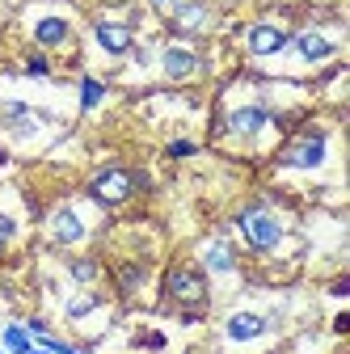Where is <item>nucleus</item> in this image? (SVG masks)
Here are the masks:
<instances>
[{
	"instance_id": "4468645a",
	"label": "nucleus",
	"mask_w": 350,
	"mask_h": 354,
	"mask_svg": "<svg viewBox=\"0 0 350 354\" xmlns=\"http://www.w3.org/2000/svg\"><path fill=\"white\" fill-rule=\"evenodd\" d=\"M207 266H211V270H232V253H228V245H211V249H207Z\"/></svg>"
},
{
	"instance_id": "6ab92c4d",
	"label": "nucleus",
	"mask_w": 350,
	"mask_h": 354,
	"mask_svg": "<svg viewBox=\"0 0 350 354\" xmlns=\"http://www.w3.org/2000/svg\"><path fill=\"white\" fill-rule=\"evenodd\" d=\"M72 274H76V279H93V261H76Z\"/></svg>"
},
{
	"instance_id": "7ed1b4c3",
	"label": "nucleus",
	"mask_w": 350,
	"mask_h": 354,
	"mask_svg": "<svg viewBox=\"0 0 350 354\" xmlns=\"http://www.w3.org/2000/svg\"><path fill=\"white\" fill-rule=\"evenodd\" d=\"M241 232H245L249 249H275V245H279V236H283L279 219H275V215H266L261 207H249V211L241 215Z\"/></svg>"
},
{
	"instance_id": "2eb2a0df",
	"label": "nucleus",
	"mask_w": 350,
	"mask_h": 354,
	"mask_svg": "<svg viewBox=\"0 0 350 354\" xmlns=\"http://www.w3.org/2000/svg\"><path fill=\"white\" fill-rule=\"evenodd\" d=\"M5 346H9L13 354H30V337H26L21 329H9V333H5Z\"/></svg>"
},
{
	"instance_id": "20e7f679",
	"label": "nucleus",
	"mask_w": 350,
	"mask_h": 354,
	"mask_svg": "<svg viewBox=\"0 0 350 354\" xmlns=\"http://www.w3.org/2000/svg\"><path fill=\"white\" fill-rule=\"evenodd\" d=\"M321 156H325V136H304V140H295L283 152V165H291V169H313V165H321Z\"/></svg>"
},
{
	"instance_id": "f3484780",
	"label": "nucleus",
	"mask_w": 350,
	"mask_h": 354,
	"mask_svg": "<svg viewBox=\"0 0 350 354\" xmlns=\"http://www.w3.org/2000/svg\"><path fill=\"white\" fill-rule=\"evenodd\" d=\"M144 279V270H140V266H127V270H122V287H136Z\"/></svg>"
},
{
	"instance_id": "a211bd4d",
	"label": "nucleus",
	"mask_w": 350,
	"mask_h": 354,
	"mask_svg": "<svg viewBox=\"0 0 350 354\" xmlns=\"http://www.w3.org/2000/svg\"><path fill=\"white\" fill-rule=\"evenodd\" d=\"M26 72H30V76H47V72H51V64H47V59H30V64H26Z\"/></svg>"
},
{
	"instance_id": "423d86ee",
	"label": "nucleus",
	"mask_w": 350,
	"mask_h": 354,
	"mask_svg": "<svg viewBox=\"0 0 350 354\" xmlns=\"http://www.w3.org/2000/svg\"><path fill=\"white\" fill-rule=\"evenodd\" d=\"M98 42L110 55H122V51H131V30L114 26V21H98Z\"/></svg>"
},
{
	"instance_id": "f03ea898",
	"label": "nucleus",
	"mask_w": 350,
	"mask_h": 354,
	"mask_svg": "<svg viewBox=\"0 0 350 354\" xmlns=\"http://www.w3.org/2000/svg\"><path fill=\"white\" fill-rule=\"evenodd\" d=\"M131 190H136V177H131L127 169H106V173L93 177V186H89L93 203H102V207H118V203H127Z\"/></svg>"
},
{
	"instance_id": "f8f14e48",
	"label": "nucleus",
	"mask_w": 350,
	"mask_h": 354,
	"mask_svg": "<svg viewBox=\"0 0 350 354\" xmlns=\"http://www.w3.org/2000/svg\"><path fill=\"white\" fill-rule=\"evenodd\" d=\"M295 47H300V55H304V59H325V55L333 51L321 34H300V38H295Z\"/></svg>"
},
{
	"instance_id": "dca6fc26",
	"label": "nucleus",
	"mask_w": 350,
	"mask_h": 354,
	"mask_svg": "<svg viewBox=\"0 0 350 354\" xmlns=\"http://www.w3.org/2000/svg\"><path fill=\"white\" fill-rule=\"evenodd\" d=\"M80 88H84V97H80V102H84V110H93V106L102 102V84H98V80H84Z\"/></svg>"
},
{
	"instance_id": "f257e3e1",
	"label": "nucleus",
	"mask_w": 350,
	"mask_h": 354,
	"mask_svg": "<svg viewBox=\"0 0 350 354\" xmlns=\"http://www.w3.org/2000/svg\"><path fill=\"white\" fill-rule=\"evenodd\" d=\"M165 295L173 304L199 308V304H207V279L199 270H190V266H178V270H169V279H165Z\"/></svg>"
},
{
	"instance_id": "412c9836",
	"label": "nucleus",
	"mask_w": 350,
	"mask_h": 354,
	"mask_svg": "<svg viewBox=\"0 0 350 354\" xmlns=\"http://www.w3.org/2000/svg\"><path fill=\"white\" fill-rule=\"evenodd\" d=\"M9 236H13V219L0 215V241H9Z\"/></svg>"
},
{
	"instance_id": "0eeeda50",
	"label": "nucleus",
	"mask_w": 350,
	"mask_h": 354,
	"mask_svg": "<svg viewBox=\"0 0 350 354\" xmlns=\"http://www.w3.org/2000/svg\"><path fill=\"white\" fill-rule=\"evenodd\" d=\"M261 127H266V110L261 106H245L228 118V131H237V136H257Z\"/></svg>"
},
{
	"instance_id": "1a4fd4ad",
	"label": "nucleus",
	"mask_w": 350,
	"mask_h": 354,
	"mask_svg": "<svg viewBox=\"0 0 350 354\" xmlns=\"http://www.w3.org/2000/svg\"><path fill=\"white\" fill-rule=\"evenodd\" d=\"M261 329H266V321H261V317H249V313H237V317L228 321V337H232V342H249V337H257Z\"/></svg>"
},
{
	"instance_id": "aec40b11",
	"label": "nucleus",
	"mask_w": 350,
	"mask_h": 354,
	"mask_svg": "<svg viewBox=\"0 0 350 354\" xmlns=\"http://www.w3.org/2000/svg\"><path fill=\"white\" fill-rule=\"evenodd\" d=\"M190 152H194V144H186V140H182V144H173V148H169V156H190Z\"/></svg>"
},
{
	"instance_id": "39448f33",
	"label": "nucleus",
	"mask_w": 350,
	"mask_h": 354,
	"mask_svg": "<svg viewBox=\"0 0 350 354\" xmlns=\"http://www.w3.org/2000/svg\"><path fill=\"white\" fill-rule=\"evenodd\" d=\"M291 42V34L287 30H279V26H253L249 30V51L253 55H275V51H283Z\"/></svg>"
},
{
	"instance_id": "9b49d317",
	"label": "nucleus",
	"mask_w": 350,
	"mask_h": 354,
	"mask_svg": "<svg viewBox=\"0 0 350 354\" xmlns=\"http://www.w3.org/2000/svg\"><path fill=\"white\" fill-rule=\"evenodd\" d=\"M80 232H84V228H80L76 211H68V207H64V211L55 215V241H64V245H68V241H80Z\"/></svg>"
},
{
	"instance_id": "6e6552de",
	"label": "nucleus",
	"mask_w": 350,
	"mask_h": 354,
	"mask_svg": "<svg viewBox=\"0 0 350 354\" xmlns=\"http://www.w3.org/2000/svg\"><path fill=\"white\" fill-rule=\"evenodd\" d=\"M194 68H199V59H194V55H190L186 47H169V51H165V72H169L173 80H182V76H190Z\"/></svg>"
},
{
	"instance_id": "ddd939ff",
	"label": "nucleus",
	"mask_w": 350,
	"mask_h": 354,
	"mask_svg": "<svg viewBox=\"0 0 350 354\" xmlns=\"http://www.w3.org/2000/svg\"><path fill=\"white\" fill-rule=\"evenodd\" d=\"M207 21V9L203 5H190V9H182L178 17H173V26H178V30H199Z\"/></svg>"
},
{
	"instance_id": "4be33fe9",
	"label": "nucleus",
	"mask_w": 350,
	"mask_h": 354,
	"mask_svg": "<svg viewBox=\"0 0 350 354\" xmlns=\"http://www.w3.org/2000/svg\"><path fill=\"white\" fill-rule=\"evenodd\" d=\"M30 354H38V350H30Z\"/></svg>"
},
{
	"instance_id": "9d476101",
	"label": "nucleus",
	"mask_w": 350,
	"mask_h": 354,
	"mask_svg": "<svg viewBox=\"0 0 350 354\" xmlns=\"http://www.w3.org/2000/svg\"><path fill=\"white\" fill-rule=\"evenodd\" d=\"M34 38L42 42V47H55V42L68 38V21H64V17H42V21L34 26Z\"/></svg>"
},
{
	"instance_id": "5701e85b",
	"label": "nucleus",
	"mask_w": 350,
	"mask_h": 354,
	"mask_svg": "<svg viewBox=\"0 0 350 354\" xmlns=\"http://www.w3.org/2000/svg\"><path fill=\"white\" fill-rule=\"evenodd\" d=\"M0 245H5V241H0Z\"/></svg>"
}]
</instances>
